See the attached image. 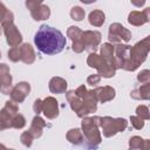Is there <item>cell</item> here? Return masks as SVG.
<instances>
[{
	"instance_id": "cell-43",
	"label": "cell",
	"mask_w": 150,
	"mask_h": 150,
	"mask_svg": "<svg viewBox=\"0 0 150 150\" xmlns=\"http://www.w3.org/2000/svg\"><path fill=\"white\" fill-rule=\"evenodd\" d=\"M0 148H1V149H6V145H4V144L0 143Z\"/></svg>"
},
{
	"instance_id": "cell-3",
	"label": "cell",
	"mask_w": 150,
	"mask_h": 150,
	"mask_svg": "<svg viewBox=\"0 0 150 150\" xmlns=\"http://www.w3.org/2000/svg\"><path fill=\"white\" fill-rule=\"evenodd\" d=\"M150 50V36H145L143 40L138 41L136 45L130 47L129 60L124 64L123 69L127 71H135L145 60Z\"/></svg>"
},
{
	"instance_id": "cell-13",
	"label": "cell",
	"mask_w": 150,
	"mask_h": 150,
	"mask_svg": "<svg viewBox=\"0 0 150 150\" xmlns=\"http://www.w3.org/2000/svg\"><path fill=\"white\" fill-rule=\"evenodd\" d=\"M42 112L48 120H54L59 116V102L53 96H47L42 100Z\"/></svg>"
},
{
	"instance_id": "cell-12",
	"label": "cell",
	"mask_w": 150,
	"mask_h": 150,
	"mask_svg": "<svg viewBox=\"0 0 150 150\" xmlns=\"http://www.w3.org/2000/svg\"><path fill=\"white\" fill-rule=\"evenodd\" d=\"M13 79L9 71V67L6 63H0V91L4 95H9L13 88Z\"/></svg>"
},
{
	"instance_id": "cell-33",
	"label": "cell",
	"mask_w": 150,
	"mask_h": 150,
	"mask_svg": "<svg viewBox=\"0 0 150 150\" xmlns=\"http://www.w3.org/2000/svg\"><path fill=\"white\" fill-rule=\"evenodd\" d=\"M137 81L142 84L144 83H150V70L149 69H143L138 73L137 75Z\"/></svg>"
},
{
	"instance_id": "cell-26",
	"label": "cell",
	"mask_w": 150,
	"mask_h": 150,
	"mask_svg": "<svg viewBox=\"0 0 150 150\" xmlns=\"http://www.w3.org/2000/svg\"><path fill=\"white\" fill-rule=\"evenodd\" d=\"M104 62H107L101 55L96 54L95 52H91L88 57H87V64L90 67V68H95V69H98Z\"/></svg>"
},
{
	"instance_id": "cell-21",
	"label": "cell",
	"mask_w": 150,
	"mask_h": 150,
	"mask_svg": "<svg viewBox=\"0 0 150 150\" xmlns=\"http://www.w3.org/2000/svg\"><path fill=\"white\" fill-rule=\"evenodd\" d=\"M66 138L69 143L74 144V145H81L84 141V137H83V134H82V130L79 129V128H73V129H69L66 134Z\"/></svg>"
},
{
	"instance_id": "cell-8",
	"label": "cell",
	"mask_w": 150,
	"mask_h": 150,
	"mask_svg": "<svg viewBox=\"0 0 150 150\" xmlns=\"http://www.w3.org/2000/svg\"><path fill=\"white\" fill-rule=\"evenodd\" d=\"M101 33L97 30H84L81 35V41L84 45V50L95 52L98 45L101 43Z\"/></svg>"
},
{
	"instance_id": "cell-27",
	"label": "cell",
	"mask_w": 150,
	"mask_h": 150,
	"mask_svg": "<svg viewBox=\"0 0 150 150\" xmlns=\"http://www.w3.org/2000/svg\"><path fill=\"white\" fill-rule=\"evenodd\" d=\"M69 14H70V18H71L73 20H75V21H82V20L84 19V16H86L84 9H83L82 7H80V6H74V7H71Z\"/></svg>"
},
{
	"instance_id": "cell-24",
	"label": "cell",
	"mask_w": 150,
	"mask_h": 150,
	"mask_svg": "<svg viewBox=\"0 0 150 150\" xmlns=\"http://www.w3.org/2000/svg\"><path fill=\"white\" fill-rule=\"evenodd\" d=\"M97 70V74L101 76V77H104V79H110V77H114L115 74H116V68L109 63V62H104Z\"/></svg>"
},
{
	"instance_id": "cell-16",
	"label": "cell",
	"mask_w": 150,
	"mask_h": 150,
	"mask_svg": "<svg viewBox=\"0 0 150 150\" xmlns=\"http://www.w3.org/2000/svg\"><path fill=\"white\" fill-rule=\"evenodd\" d=\"M36 59L35 50L32 45L29 43H21L20 45V61H22L26 64L34 63Z\"/></svg>"
},
{
	"instance_id": "cell-18",
	"label": "cell",
	"mask_w": 150,
	"mask_h": 150,
	"mask_svg": "<svg viewBox=\"0 0 150 150\" xmlns=\"http://www.w3.org/2000/svg\"><path fill=\"white\" fill-rule=\"evenodd\" d=\"M30 12V15L32 18L35 20V21H42V20H47L49 16H50V8L45 5V4H41L36 7H34L33 9L29 11Z\"/></svg>"
},
{
	"instance_id": "cell-41",
	"label": "cell",
	"mask_w": 150,
	"mask_h": 150,
	"mask_svg": "<svg viewBox=\"0 0 150 150\" xmlns=\"http://www.w3.org/2000/svg\"><path fill=\"white\" fill-rule=\"evenodd\" d=\"M6 12H7V7H6V6L0 1V19L4 16V14H5Z\"/></svg>"
},
{
	"instance_id": "cell-2",
	"label": "cell",
	"mask_w": 150,
	"mask_h": 150,
	"mask_svg": "<svg viewBox=\"0 0 150 150\" xmlns=\"http://www.w3.org/2000/svg\"><path fill=\"white\" fill-rule=\"evenodd\" d=\"M81 130L88 148H97L102 142L100 131V116H84L81 122Z\"/></svg>"
},
{
	"instance_id": "cell-5",
	"label": "cell",
	"mask_w": 150,
	"mask_h": 150,
	"mask_svg": "<svg viewBox=\"0 0 150 150\" xmlns=\"http://www.w3.org/2000/svg\"><path fill=\"white\" fill-rule=\"evenodd\" d=\"M131 32L125 28L122 23L114 22L109 26V32H108V40L111 45L116 46L122 42H129L131 40Z\"/></svg>"
},
{
	"instance_id": "cell-31",
	"label": "cell",
	"mask_w": 150,
	"mask_h": 150,
	"mask_svg": "<svg viewBox=\"0 0 150 150\" xmlns=\"http://www.w3.org/2000/svg\"><path fill=\"white\" fill-rule=\"evenodd\" d=\"M136 115L139 116L141 118H143L144 121H148L150 118V114H149V108L144 104H141L136 108Z\"/></svg>"
},
{
	"instance_id": "cell-22",
	"label": "cell",
	"mask_w": 150,
	"mask_h": 150,
	"mask_svg": "<svg viewBox=\"0 0 150 150\" xmlns=\"http://www.w3.org/2000/svg\"><path fill=\"white\" fill-rule=\"evenodd\" d=\"M88 21L94 27H101V26H103V23L105 21V14L101 9H94L89 13Z\"/></svg>"
},
{
	"instance_id": "cell-23",
	"label": "cell",
	"mask_w": 150,
	"mask_h": 150,
	"mask_svg": "<svg viewBox=\"0 0 150 150\" xmlns=\"http://www.w3.org/2000/svg\"><path fill=\"white\" fill-rule=\"evenodd\" d=\"M149 144H150V141L149 139H143L139 136H132L129 139V148L132 149V150H135V149H144V150H148L149 149Z\"/></svg>"
},
{
	"instance_id": "cell-45",
	"label": "cell",
	"mask_w": 150,
	"mask_h": 150,
	"mask_svg": "<svg viewBox=\"0 0 150 150\" xmlns=\"http://www.w3.org/2000/svg\"><path fill=\"white\" fill-rule=\"evenodd\" d=\"M0 59H1V52H0Z\"/></svg>"
},
{
	"instance_id": "cell-20",
	"label": "cell",
	"mask_w": 150,
	"mask_h": 150,
	"mask_svg": "<svg viewBox=\"0 0 150 150\" xmlns=\"http://www.w3.org/2000/svg\"><path fill=\"white\" fill-rule=\"evenodd\" d=\"M130 96L134 100H141V101H146L150 98V84L149 83H144L142 84L139 88L134 89L130 93Z\"/></svg>"
},
{
	"instance_id": "cell-7",
	"label": "cell",
	"mask_w": 150,
	"mask_h": 150,
	"mask_svg": "<svg viewBox=\"0 0 150 150\" xmlns=\"http://www.w3.org/2000/svg\"><path fill=\"white\" fill-rule=\"evenodd\" d=\"M129 45H116L114 46V57L111 61V64L116 68V69H123L124 64L128 62L129 60V50H130Z\"/></svg>"
},
{
	"instance_id": "cell-42",
	"label": "cell",
	"mask_w": 150,
	"mask_h": 150,
	"mask_svg": "<svg viewBox=\"0 0 150 150\" xmlns=\"http://www.w3.org/2000/svg\"><path fill=\"white\" fill-rule=\"evenodd\" d=\"M81 2H83V4H86V5H90V4H93V2H96L97 0H80Z\"/></svg>"
},
{
	"instance_id": "cell-29",
	"label": "cell",
	"mask_w": 150,
	"mask_h": 150,
	"mask_svg": "<svg viewBox=\"0 0 150 150\" xmlns=\"http://www.w3.org/2000/svg\"><path fill=\"white\" fill-rule=\"evenodd\" d=\"M26 125V118L23 115L16 112L13 117H12V128L15 129H22Z\"/></svg>"
},
{
	"instance_id": "cell-38",
	"label": "cell",
	"mask_w": 150,
	"mask_h": 150,
	"mask_svg": "<svg viewBox=\"0 0 150 150\" xmlns=\"http://www.w3.org/2000/svg\"><path fill=\"white\" fill-rule=\"evenodd\" d=\"M33 110L36 115H40L42 112V100L40 98H36L34 101V104H33Z\"/></svg>"
},
{
	"instance_id": "cell-10",
	"label": "cell",
	"mask_w": 150,
	"mask_h": 150,
	"mask_svg": "<svg viewBox=\"0 0 150 150\" xmlns=\"http://www.w3.org/2000/svg\"><path fill=\"white\" fill-rule=\"evenodd\" d=\"M66 98H67V101H68L71 110L75 111L76 115L80 118L89 115L88 111H87V109H86V107H84V104H83V102H82V100H81V97L77 96V94L75 93V90H68V91H66Z\"/></svg>"
},
{
	"instance_id": "cell-30",
	"label": "cell",
	"mask_w": 150,
	"mask_h": 150,
	"mask_svg": "<svg viewBox=\"0 0 150 150\" xmlns=\"http://www.w3.org/2000/svg\"><path fill=\"white\" fill-rule=\"evenodd\" d=\"M33 139H34V136L30 134L29 130L23 131V132L21 134V136H20V141H21V143H22L25 146H27V148L32 146V144H33Z\"/></svg>"
},
{
	"instance_id": "cell-6",
	"label": "cell",
	"mask_w": 150,
	"mask_h": 150,
	"mask_svg": "<svg viewBox=\"0 0 150 150\" xmlns=\"http://www.w3.org/2000/svg\"><path fill=\"white\" fill-rule=\"evenodd\" d=\"M19 112L18 103L9 100L5 103V107L0 110V131L12 128V117Z\"/></svg>"
},
{
	"instance_id": "cell-14",
	"label": "cell",
	"mask_w": 150,
	"mask_h": 150,
	"mask_svg": "<svg viewBox=\"0 0 150 150\" xmlns=\"http://www.w3.org/2000/svg\"><path fill=\"white\" fill-rule=\"evenodd\" d=\"M149 21H150V8L149 7L144 8L142 12L132 11L128 15V22L136 27L143 26L144 23H146Z\"/></svg>"
},
{
	"instance_id": "cell-15",
	"label": "cell",
	"mask_w": 150,
	"mask_h": 150,
	"mask_svg": "<svg viewBox=\"0 0 150 150\" xmlns=\"http://www.w3.org/2000/svg\"><path fill=\"white\" fill-rule=\"evenodd\" d=\"M94 90L96 93L97 101L101 102V103H105V102H109V101L114 100L115 98V95H116L115 88H112L110 86L96 87V88H94Z\"/></svg>"
},
{
	"instance_id": "cell-9",
	"label": "cell",
	"mask_w": 150,
	"mask_h": 150,
	"mask_svg": "<svg viewBox=\"0 0 150 150\" xmlns=\"http://www.w3.org/2000/svg\"><path fill=\"white\" fill-rule=\"evenodd\" d=\"M1 28L6 36V42L8 43L9 47L20 46L22 43V35H21L20 30L18 29V27L14 25V22L7 23V25L2 26Z\"/></svg>"
},
{
	"instance_id": "cell-28",
	"label": "cell",
	"mask_w": 150,
	"mask_h": 150,
	"mask_svg": "<svg viewBox=\"0 0 150 150\" xmlns=\"http://www.w3.org/2000/svg\"><path fill=\"white\" fill-rule=\"evenodd\" d=\"M82 29L77 26H70L68 29H67V36L71 40V41H76V40H80L81 39V35H82Z\"/></svg>"
},
{
	"instance_id": "cell-40",
	"label": "cell",
	"mask_w": 150,
	"mask_h": 150,
	"mask_svg": "<svg viewBox=\"0 0 150 150\" xmlns=\"http://www.w3.org/2000/svg\"><path fill=\"white\" fill-rule=\"evenodd\" d=\"M130 1H131V4H132L135 7L141 8V7H143V6H144V4H145V1H146V0H130Z\"/></svg>"
},
{
	"instance_id": "cell-4",
	"label": "cell",
	"mask_w": 150,
	"mask_h": 150,
	"mask_svg": "<svg viewBox=\"0 0 150 150\" xmlns=\"http://www.w3.org/2000/svg\"><path fill=\"white\" fill-rule=\"evenodd\" d=\"M100 127L104 137H112L118 132H123L128 127V122L122 117L114 118L110 116H104L100 117Z\"/></svg>"
},
{
	"instance_id": "cell-36",
	"label": "cell",
	"mask_w": 150,
	"mask_h": 150,
	"mask_svg": "<svg viewBox=\"0 0 150 150\" xmlns=\"http://www.w3.org/2000/svg\"><path fill=\"white\" fill-rule=\"evenodd\" d=\"M101 81V76L98 74H91L87 77V84L91 86V87H96Z\"/></svg>"
},
{
	"instance_id": "cell-37",
	"label": "cell",
	"mask_w": 150,
	"mask_h": 150,
	"mask_svg": "<svg viewBox=\"0 0 150 150\" xmlns=\"http://www.w3.org/2000/svg\"><path fill=\"white\" fill-rule=\"evenodd\" d=\"M71 49H73L75 53H77V54H80V53L84 52V45L82 43L81 39H80V40H76V41H73Z\"/></svg>"
},
{
	"instance_id": "cell-39",
	"label": "cell",
	"mask_w": 150,
	"mask_h": 150,
	"mask_svg": "<svg viewBox=\"0 0 150 150\" xmlns=\"http://www.w3.org/2000/svg\"><path fill=\"white\" fill-rule=\"evenodd\" d=\"M43 1H45V0H26L25 5H26V7L30 11V9H33L34 7H36V6H39V5H41V4H43Z\"/></svg>"
},
{
	"instance_id": "cell-25",
	"label": "cell",
	"mask_w": 150,
	"mask_h": 150,
	"mask_svg": "<svg viewBox=\"0 0 150 150\" xmlns=\"http://www.w3.org/2000/svg\"><path fill=\"white\" fill-rule=\"evenodd\" d=\"M100 55L109 63H111L112 57H114V45H111L110 42H105L101 46L100 48Z\"/></svg>"
},
{
	"instance_id": "cell-1",
	"label": "cell",
	"mask_w": 150,
	"mask_h": 150,
	"mask_svg": "<svg viewBox=\"0 0 150 150\" xmlns=\"http://www.w3.org/2000/svg\"><path fill=\"white\" fill-rule=\"evenodd\" d=\"M34 43L41 53L46 55H54L63 50L67 40L59 29L48 25H42L34 35Z\"/></svg>"
},
{
	"instance_id": "cell-19",
	"label": "cell",
	"mask_w": 150,
	"mask_h": 150,
	"mask_svg": "<svg viewBox=\"0 0 150 150\" xmlns=\"http://www.w3.org/2000/svg\"><path fill=\"white\" fill-rule=\"evenodd\" d=\"M45 127H46L45 120H43L41 116L36 115V116H34V118L32 120L29 131H30V134L34 136V138H39V137H41Z\"/></svg>"
},
{
	"instance_id": "cell-11",
	"label": "cell",
	"mask_w": 150,
	"mask_h": 150,
	"mask_svg": "<svg viewBox=\"0 0 150 150\" xmlns=\"http://www.w3.org/2000/svg\"><path fill=\"white\" fill-rule=\"evenodd\" d=\"M29 93H30V84L26 81H21L15 86H13L9 93V97L15 103H22L26 100V97L29 95Z\"/></svg>"
},
{
	"instance_id": "cell-34",
	"label": "cell",
	"mask_w": 150,
	"mask_h": 150,
	"mask_svg": "<svg viewBox=\"0 0 150 150\" xmlns=\"http://www.w3.org/2000/svg\"><path fill=\"white\" fill-rule=\"evenodd\" d=\"M130 122H131V125H132L136 130H141V129L144 128V120L141 118V117L137 116V115L130 116Z\"/></svg>"
},
{
	"instance_id": "cell-44",
	"label": "cell",
	"mask_w": 150,
	"mask_h": 150,
	"mask_svg": "<svg viewBox=\"0 0 150 150\" xmlns=\"http://www.w3.org/2000/svg\"><path fill=\"white\" fill-rule=\"evenodd\" d=\"M1 32H2V28H1V26H0V35H1Z\"/></svg>"
},
{
	"instance_id": "cell-32",
	"label": "cell",
	"mask_w": 150,
	"mask_h": 150,
	"mask_svg": "<svg viewBox=\"0 0 150 150\" xmlns=\"http://www.w3.org/2000/svg\"><path fill=\"white\" fill-rule=\"evenodd\" d=\"M8 59H9L12 62H18V61H20V46L11 47V49L8 50Z\"/></svg>"
},
{
	"instance_id": "cell-17",
	"label": "cell",
	"mask_w": 150,
	"mask_h": 150,
	"mask_svg": "<svg viewBox=\"0 0 150 150\" xmlns=\"http://www.w3.org/2000/svg\"><path fill=\"white\" fill-rule=\"evenodd\" d=\"M67 81L60 76H54L48 83V88L53 94H63L67 91Z\"/></svg>"
},
{
	"instance_id": "cell-35",
	"label": "cell",
	"mask_w": 150,
	"mask_h": 150,
	"mask_svg": "<svg viewBox=\"0 0 150 150\" xmlns=\"http://www.w3.org/2000/svg\"><path fill=\"white\" fill-rule=\"evenodd\" d=\"M11 22H14V14L13 12H11L9 9H7V12L4 14V16L0 19V26H5L7 23H11Z\"/></svg>"
}]
</instances>
